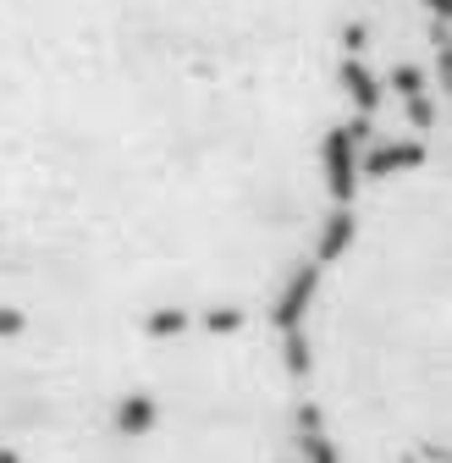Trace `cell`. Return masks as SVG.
I'll return each mask as SVG.
<instances>
[{
    "label": "cell",
    "instance_id": "cell-1",
    "mask_svg": "<svg viewBox=\"0 0 452 463\" xmlns=\"http://www.w3.org/2000/svg\"><path fill=\"white\" fill-rule=\"evenodd\" d=\"M144 331L127 364L0 370V463H309L287 347L232 354L249 331Z\"/></svg>",
    "mask_w": 452,
    "mask_h": 463
},
{
    "label": "cell",
    "instance_id": "cell-2",
    "mask_svg": "<svg viewBox=\"0 0 452 463\" xmlns=\"http://www.w3.org/2000/svg\"><path fill=\"white\" fill-rule=\"evenodd\" d=\"M425 6H430V12H441V17H447V0H425Z\"/></svg>",
    "mask_w": 452,
    "mask_h": 463
}]
</instances>
